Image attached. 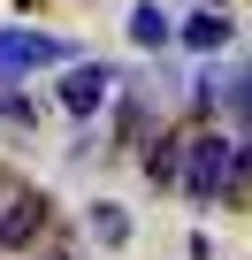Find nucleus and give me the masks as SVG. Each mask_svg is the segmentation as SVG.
<instances>
[{
    "label": "nucleus",
    "mask_w": 252,
    "mask_h": 260,
    "mask_svg": "<svg viewBox=\"0 0 252 260\" xmlns=\"http://www.w3.org/2000/svg\"><path fill=\"white\" fill-rule=\"evenodd\" d=\"M244 161H237V146L229 138H191V153H184V191L199 199V207H214L222 191H229V176H237Z\"/></svg>",
    "instance_id": "1"
},
{
    "label": "nucleus",
    "mask_w": 252,
    "mask_h": 260,
    "mask_svg": "<svg viewBox=\"0 0 252 260\" xmlns=\"http://www.w3.org/2000/svg\"><path fill=\"white\" fill-rule=\"evenodd\" d=\"M39 61H77L69 39H46V31H0V84L16 69H39Z\"/></svg>",
    "instance_id": "2"
},
{
    "label": "nucleus",
    "mask_w": 252,
    "mask_h": 260,
    "mask_svg": "<svg viewBox=\"0 0 252 260\" xmlns=\"http://www.w3.org/2000/svg\"><path fill=\"white\" fill-rule=\"evenodd\" d=\"M107 84H122V77H107L99 61H77V69L61 77V107H69V115H99V107H107Z\"/></svg>",
    "instance_id": "3"
},
{
    "label": "nucleus",
    "mask_w": 252,
    "mask_h": 260,
    "mask_svg": "<svg viewBox=\"0 0 252 260\" xmlns=\"http://www.w3.org/2000/svg\"><path fill=\"white\" fill-rule=\"evenodd\" d=\"M46 214H54V207H46L39 191H23V199H8V207H0V245H31V237L46 230Z\"/></svg>",
    "instance_id": "4"
},
{
    "label": "nucleus",
    "mask_w": 252,
    "mask_h": 260,
    "mask_svg": "<svg viewBox=\"0 0 252 260\" xmlns=\"http://www.w3.org/2000/svg\"><path fill=\"white\" fill-rule=\"evenodd\" d=\"M130 39H138L146 54H161V46L176 39V23H168L161 8H153V0H138V8H130Z\"/></svg>",
    "instance_id": "5"
},
{
    "label": "nucleus",
    "mask_w": 252,
    "mask_h": 260,
    "mask_svg": "<svg viewBox=\"0 0 252 260\" xmlns=\"http://www.w3.org/2000/svg\"><path fill=\"white\" fill-rule=\"evenodd\" d=\"M184 46H191V54H214V46H229V23L206 8V16H191V23H184Z\"/></svg>",
    "instance_id": "6"
},
{
    "label": "nucleus",
    "mask_w": 252,
    "mask_h": 260,
    "mask_svg": "<svg viewBox=\"0 0 252 260\" xmlns=\"http://www.w3.org/2000/svg\"><path fill=\"white\" fill-rule=\"evenodd\" d=\"M92 230H99L107 245H122V237H130V214H122V207H92Z\"/></svg>",
    "instance_id": "7"
},
{
    "label": "nucleus",
    "mask_w": 252,
    "mask_h": 260,
    "mask_svg": "<svg viewBox=\"0 0 252 260\" xmlns=\"http://www.w3.org/2000/svg\"><path fill=\"white\" fill-rule=\"evenodd\" d=\"M229 107H237V130H244V138H252V69L237 77V92H229Z\"/></svg>",
    "instance_id": "8"
},
{
    "label": "nucleus",
    "mask_w": 252,
    "mask_h": 260,
    "mask_svg": "<svg viewBox=\"0 0 252 260\" xmlns=\"http://www.w3.org/2000/svg\"><path fill=\"white\" fill-rule=\"evenodd\" d=\"M54 260H61V252H54Z\"/></svg>",
    "instance_id": "9"
}]
</instances>
